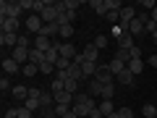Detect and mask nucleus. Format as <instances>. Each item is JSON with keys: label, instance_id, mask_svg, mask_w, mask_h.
<instances>
[{"label": "nucleus", "instance_id": "0eeeda50", "mask_svg": "<svg viewBox=\"0 0 157 118\" xmlns=\"http://www.w3.org/2000/svg\"><path fill=\"white\" fill-rule=\"evenodd\" d=\"M42 26H45V21H42L37 13L26 16V34H29V32H32V34H39V32H42Z\"/></svg>", "mask_w": 157, "mask_h": 118}, {"label": "nucleus", "instance_id": "2f4dec72", "mask_svg": "<svg viewBox=\"0 0 157 118\" xmlns=\"http://www.w3.org/2000/svg\"><path fill=\"white\" fill-rule=\"evenodd\" d=\"M55 71H58V68H55V63H42V66H39V73H45V76H50V73H52V76H55Z\"/></svg>", "mask_w": 157, "mask_h": 118}, {"label": "nucleus", "instance_id": "ddd939ff", "mask_svg": "<svg viewBox=\"0 0 157 118\" xmlns=\"http://www.w3.org/2000/svg\"><path fill=\"white\" fill-rule=\"evenodd\" d=\"M73 97L76 95H71V92H55V105H68V108H73Z\"/></svg>", "mask_w": 157, "mask_h": 118}, {"label": "nucleus", "instance_id": "72a5a7b5", "mask_svg": "<svg viewBox=\"0 0 157 118\" xmlns=\"http://www.w3.org/2000/svg\"><path fill=\"white\" fill-rule=\"evenodd\" d=\"M113 95H115V84H107L102 89V100H113Z\"/></svg>", "mask_w": 157, "mask_h": 118}, {"label": "nucleus", "instance_id": "f8f14e48", "mask_svg": "<svg viewBox=\"0 0 157 118\" xmlns=\"http://www.w3.org/2000/svg\"><path fill=\"white\" fill-rule=\"evenodd\" d=\"M81 55H84V61L100 63V50H97V47H94V42H92V45H86L84 50H81Z\"/></svg>", "mask_w": 157, "mask_h": 118}, {"label": "nucleus", "instance_id": "9b49d317", "mask_svg": "<svg viewBox=\"0 0 157 118\" xmlns=\"http://www.w3.org/2000/svg\"><path fill=\"white\" fill-rule=\"evenodd\" d=\"M136 16H139V11H136V8H131V6H123V11H121V21H118V24H123V26H128V24L134 21Z\"/></svg>", "mask_w": 157, "mask_h": 118}, {"label": "nucleus", "instance_id": "5701e85b", "mask_svg": "<svg viewBox=\"0 0 157 118\" xmlns=\"http://www.w3.org/2000/svg\"><path fill=\"white\" fill-rule=\"evenodd\" d=\"M107 66H110V71L115 73V76L126 71V63H123V61H118V58H110V63H107Z\"/></svg>", "mask_w": 157, "mask_h": 118}, {"label": "nucleus", "instance_id": "4be33fe9", "mask_svg": "<svg viewBox=\"0 0 157 118\" xmlns=\"http://www.w3.org/2000/svg\"><path fill=\"white\" fill-rule=\"evenodd\" d=\"M68 76L76 79V81H86V79H84V71H81V66H76V63H71V68H68Z\"/></svg>", "mask_w": 157, "mask_h": 118}, {"label": "nucleus", "instance_id": "423d86ee", "mask_svg": "<svg viewBox=\"0 0 157 118\" xmlns=\"http://www.w3.org/2000/svg\"><path fill=\"white\" fill-rule=\"evenodd\" d=\"M55 50L60 53V58H68V61H73V58L78 55V50H76L73 42H55Z\"/></svg>", "mask_w": 157, "mask_h": 118}, {"label": "nucleus", "instance_id": "f257e3e1", "mask_svg": "<svg viewBox=\"0 0 157 118\" xmlns=\"http://www.w3.org/2000/svg\"><path fill=\"white\" fill-rule=\"evenodd\" d=\"M94 108H97V102L89 92H76V97H73V113L78 118H89Z\"/></svg>", "mask_w": 157, "mask_h": 118}, {"label": "nucleus", "instance_id": "ea45409f", "mask_svg": "<svg viewBox=\"0 0 157 118\" xmlns=\"http://www.w3.org/2000/svg\"><path fill=\"white\" fill-rule=\"evenodd\" d=\"M128 53H131V58H141V47H139V45H134Z\"/></svg>", "mask_w": 157, "mask_h": 118}, {"label": "nucleus", "instance_id": "bb28decb", "mask_svg": "<svg viewBox=\"0 0 157 118\" xmlns=\"http://www.w3.org/2000/svg\"><path fill=\"white\" fill-rule=\"evenodd\" d=\"M97 108L102 110V116H105V118L110 116V113H115V105H113V100H102V102H100Z\"/></svg>", "mask_w": 157, "mask_h": 118}, {"label": "nucleus", "instance_id": "2eb2a0df", "mask_svg": "<svg viewBox=\"0 0 157 118\" xmlns=\"http://www.w3.org/2000/svg\"><path fill=\"white\" fill-rule=\"evenodd\" d=\"M144 66H147V63H144V58H131V61H128V66H126V68H128V71L134 73V76H139V73L144 71Z\"/></svg>", "mask_w": 157, "mask_h": 118}, {"label": "nucleus", "instance_id": "6ab92c4d", "mask_svg": "<svg viewBox=\"0 0 157 118\" xmlns=\"http://www.w3.org/2000/svg\"><path fill=\"white\" fill-rule=\"evenodd\" d=\"M45 61H47V58H45V53H42V50H37V47H32V50H29V63H34V66H42Z\"/></svg>", "mask_w": 157, "mask_h": 118}, {"label": "nucleus", "instance_id": "6e6552de", "mask_svg": "<svg viewBox=\"0 0 157 118\" xmlns=\"http://www.w3.org/2000/svg\"><path fill=\"white\" fill-rule=\"evenodd\" d=\"M0 29L8 32V34H18L21 32V18H3L0 21Z\"/></svg>", "mask_w": 157, "mask_h": 118}, {"label": "nucleus", "instance_id": "c756f323", "mask_svg": "<svg viewBox=\"0 0 157 118\" xmlns=\"http://www.w3.org/2000/svg\"><path fill=\"white\" fill-rule=\"evenodd\" d=\"M78 87H81V81H76V79H71V76L66 79V92H71V95H76V92H78Z\"/></svg>", "mask_w": 157, "mask_h": 118}, {"label": "nucleus", "instance_id": "7c9ffc66", "mask_svg": "<svg viewBox=\"0 0 157 118\" xmlns=\"http://www.w3.org/2000/svg\"><path fill=\"white\" fill-rule=\"evenodd\" d=\"M21 73H24V76H37V73H39V66L26 63V66H21Z\"/></svg>", "mask_w": 157, "mask_h": 118}, {"label": "nucleus", "instance_id": "c9c22d12", "mask_svg": "<svg viewBox=\"0 0 157 118\" xmlns=\"http://www.w3.org/2000/svg\"><path fill=\"white\" fill-rule=\"evenodd\" d=\"M13 110H16V118H32V116H34V113L26 110L24 105H21V108H13Z\"/></svg>", "mask_w": 157, "mask_h": 118}, {"label": "nucleus", "instance_id": "c85d7f7f", "mask_svg": "<svg viewBox=\"0 0 157 118\" xmlns=\"http://www.w3.org/2000/svg\"><path fill=\"white\" fill-rule=\"evenodd\" d=\"M141 116H144V118H157V105H152V102H147V105L141 108Z\"/></svg>", "mask_w": 157, "mask_h": 118}, {"label": "nucleus", "instance_id": "f704fd0d", "mask_svg": "<svg viewBox=\"0 0 157 118\" xmlns=\"http://www.w3.org/2000/svg\"><path fill=\"white\" fill-rule=\"evenodd\" d=\"M39 118H58V113H55V108H42L39 110Z\"/></svg>", "mask_w": 157, "mask_h": 118}, {"label": "nucleus", "instance_id": "b1692460", "mask_svg": "<svg viewBox=\"0 0 157 118\" xmlns=\"http://www.w3.org/2000/svg\"><path fill=\"white\" fill-rule=\"evenodd\" d=\"M131 47H134V37L131 34H123L118 39V50H131Z\"/></svg>", "mask_w": 157, "mask_h": 118}, {"label": "nucleus", "instance_id": "de8ad7c7", "mask_svg": "<svg viewBox=\"0 0 157 118\" xmlns=\"http://www.w3.org/2000/svg\"><path fill=\"white\" fill-rule=\"evenodd\" d=\"M149 18H152V21H155V24H157V8H155V11H152V13H149Z\"/></svg>", "mask_w": 157, "mask_h": 118}, {"label": "nucleus", "instance_id": "9d476101", "mask_svg": "<svg viewBox=\"0 0 157 118\" xmlns=\"http://www.w3.org/2000/svg\"><path fill=\"white\" fill-rule=\"evenodd\" d=\"M0 45H3V47H8V50H16V47H18V34L0 32Z\"/></svg>", "mask_w": 157, "mask_h": 118}, {"label": "nucleus", "instance_id": "c03bdc74", "mask_svg": "<svg viewBox=\"0 0 157 118\" xmlns=\"http://www.w3.org/2000/svg\"><path fill=\"white\" fill-rule=\"evenodd\" d=\"M147 63H149L152 68H157V55H149V58H147Z\"/></svg>", "mask_w": 157, "mask_h": 118}, {"label": "nucleus", "instance_id": "a211bd4d", "mask_svg": "<svg viewBox=\"0 0 157 118\" xmlns=\"http://www.w3.org/2000/svg\"><path fill=\"white\" fill-rule=\"evenodd\" d=\"M115 79H118V84H123V87H134V84H136V76L128 71V68H126L123 73H118Z\"/></svg>", "mask_w": 157, "mask_h": 118}, {"label": "nucleus", "instance_id": "412c9836", "mask_svg": "<svg viewBox=\"0 0 157 118\" xmlns=\"http://www.w3.org/2000/svg\"><path fill=\"white\" fill-rule=\"evenodd\" d=\"M89 8L97 13V16H107V6H105V0H92Z\"/></svg>", "mask_w": 157, "mask_h": 118}, {"label": "nucleus", "instance_id": "f03ea898", "mask_svg": "<svg viewBox=\"0 0 157 118\" xmlns=\"http://www.w3.org/2000/svg\"><path fill=\"white\" fill-rule=\"evenodd\" d=\"M24 8L18 0H3L0 3V18H21Z\"/></svg>", "mask_w": 157, "mask_h": 118}, {"label": "nucleus", "instance_id": "dca6fc26", "mask_svg": "<svg viewBox=\"0 0 157 118\" xmlns=\"http://www.w3.org/2000/svg\"><path fill=\"white\" fill-rule=\"evenodd\" d=\"M3 71H6V76H8V73H21V66L8 55V58H3Z\"/></svg>", "mask_w": 157, "mask_h": 118}, {"label": "nucleus", "instance_id": "393cba45", "mask_svg": "<svg viewBox=\"0 0 157 118\" xmlns=\"http://www.w3.org/2000/svg\"><path fill=\"white\" fill-rule=\"evenodd\" d=\"M126 32H128V26H123V24H115V26H110V37H113V39H121Z\"/></svg>", "mask_w": 157, "mask_h": 118}, {"label": "nucleus", "instance_id": "79ce46f5", "mask_svg": "<svg viewBox=\"0 0 157 118\" xmlns=\"http://www.w3.org/2000/svg\"><path fill=\"white\" fill-rule=\"evenodd\" d=\"M52 79H60V81H66V79H68V71H55V76H52Z\"/></svg>", "mask_w": 157, "mask_h": 118}, {"label": "nucleus", "instance_id": "cd10ccee", "mask_svg": "<svg viewBox=\"0 0 157 118\" xmlns=\"http://www.w3.org/2000/svg\"><path fill=\"white\" fill-rule=\"evenodd\" d=\"M107 45H110V37H107V34H97L94 37V47L97 50H105Z\"/></svg>", "mask_w": 157, "mask_h": 118}, {"label": "nucleus", "instance_id": "8fccbe9b", "mask_svg": "<svg viewBox=\"0 0 157 118\" xmlns=\"http://www.w3.org/2000/svg\"><path fill=\"white\" fill-rule=\"evenodd\" d=\"M152 39H155V45H157V32H155V34H152Z\"/></svg>", "mask_w": 157, "mask_h": 118}, {"label": "nucleus", "instance_id": "a878e982", "mask_svg": "<svg viewBox=\"0 0 157 118\" xmlns=\"http://www.w3.org/2000/svg\"><path fill=\"white\" fill-rule=\"evenodd\" d=\"M11 95L16 97V100L26 102V97H29V89H26V87H13V89H11Z\"/></svg>", "mask_w": 157, "mask_h": 118}, {"label": "nucleus", "instance_id": "1a4fd4ad", "mask_svg": "<svg viewBox=\"0 0 157 118\" xmlns=\"http://www.w3.org/2000/svg\"><path fill=\"white\" fill-rule=\"evenodd\" d=\"M144 32H147V21L136 16L134 21L128 24V32H126V34H131V37H139V34H144Z\"/></svg>", "mask_w": 157, "mask_h": 118}, {"label": "nucleus", "instance_id": "7ed1b4c3", "mask_svg": "<svg viewBox=\"0 0 157 118\" xmlns=\"http://www.w3.org/2000/svg\"><path fill=\"white\" fill-rule=\"evenodd\" d=\"M39 97H42V89L32 87V89H29V97H26V102H24V108H26V110H32V113L42 110V102H39Z\"/></svg>", "mask_w": 157, "mask_h": 118}, {"label": "nucleus", "instance_id": "4c0bfd02", "mask_svg": "<svg viewBox=\"0 0 157 118\" xmlns=\"http://www.w3.org/2000/svg\"><path fill=\"white\" fill-rule=\"evenodd\" d=\"M139 6H141V8H147V11L152 13V11H155V8H157V3H155V0H141Z\"/></svg>", "mask_w": 157, "mask_h": 118}, {"label": "nucleus", "instance_id": "4468645a", "mask_svg": "<svg viewBox=\"0 0 157 118\" xmlns=\"http://www.w3.org/2000/svg\"><path fill=\"white\" fill-rule=\"evenodd\" d=\"M11 58L18 63V66H26V63H29V50H24V47H16V50H11Z\"/></svg>", "mask_w": 157, "mask_h": 118}, {"label": "nucleus", "instance_id": "49530a36", "mask_svg": "<svg viewBox=\"0 0 157 118\" xmlns=\"http://www.w3.org/2000/svg\"><path fill=\"white\" fill-rule=\"evenodd\" d=\"M6 118H16V110H13V108H11V110H6Z\"/></svg>", "mask_w": 157, "mask_h": 118}, {"label": "nucleus", "instance_id": "a18cd8bd", "mask_svg": "<svg viewBox=\"0 0 157 118\" xmlns=\"http://www.w3.org/2000/svg\"><path fill=\"white\" fill-rule=\"evenodd\" d=\"M60 118H78V116H76V113H73V108H71V110H68V113H63Z\"/></svg>", "mask_w": 157, "mask_h": 118}, {"label": "nucleus", "instance_id": "f3484780", "mask_svg": "<svg viewBox=\"0 0 157 118\" xmlns=\"http://www.w3.org/2000/svg\"><path fill=\"white\" fill-rule=\"evenodd\" d=\"M34 47H37V50H42V53H47V50H52V47H55V42H52V39H47V37H39V34H37V39H34Z\"/></svg>", "mask_w": 157, "mask_h": 118}, {"label": "nucleus", "instance_id": "39448f33", "mask_svg": "<svg viewBox=\"0 0 157 118\" xmlns=\"http://www.w3.org/2000/svg\"><path fill=\"white\" fill-rule=\"evenodd\" d=\"M58 16H60V11H58V6L55 3H47L45 0V8H42V13H39V18L45 24H52V21H58Z\"/></svg>", "mask_w": 157, "mask_h": 118}, {"label": "nucleus", "instance_id": "09e8293b", "mask_svg": "<svg viewBox=\"0 0 157 118\" xmlns=\"http://www.w3.org/2000/svg\"><path fill=\"white\" fill-rule=\"evenodd\" d=\"M107 118H118V110H115V113H110V116H107Z\"/></svg>", "mask_w": 157, "mask_h": 118}, {"label": "nucleus", "instance_id": "473e14b6", "mask_svg": "<svg viewBox=\"0 0 157 118\" xmlns=\"http://www.w3.org/2000/svg\"><path fill=\"white\" fill-rule=\"evenodd\" d=\"M71 34H73V26L68 24V26H60V34H58V37H60L63 42H71Z\"/></svg>", "mask_w": 157, "mask_h": 118}, {"label": "nucleus", "instance_id": "20e7f679", "mask_svg": "<svg viewBox=\"0 0 157 118\" xmlns=\"http://www.w3.org/2000/svg\"><path fill=\"white\" fill-rule=\"evenodd\" d=\"M94 79L97 81H102V84H113V79H115V73L110 71V66L107 63H97V73H94Z\"/></svg>", "mask_w": 157, "mask_h": 118}, {"label": "nucleus", "instance_id": "aec40b11", "mask_svg": "<svg viewBox=\"0 0 157 118\" xmlns=\"http://www.w3.org/2000/svg\"><path fill=\"white\" fill-rule=\"evenodd\" d=\"M86 84H89V95L92 97H102V89H105V84H102V81H97V79H92V81H86Z\"/></svg>", "mask_w": 157, "mask_h": 118}, {"label": "nucleus", "instance_id": "3c124183", "mask_svg": "<svg viewBox=\"0 0 157 118\" xmlns=\"http://www.w3.org/2000/svg\"><path fill=\"white\" fill-rule=\"evenodd\" d=\"M134 118H144V116H141V113H139V116H134Z\"/></svg>", "mask_w": 157, "mask_h": 118}, {"label": "nucleus", "instance_id": "a19ab883", "mask_svg": "<svg viewBox=\"0 0 157 118\" xmlns=\"http://www.w3.org/2000/svg\"><path fill=\"white\" fill-rule=\"evenodd\" d=\"M68 110H71V108H68V105H55V113H58V118H60L63 113H68Z\"/></svg>", "mask_w": 157, "mask_h": 118}, {"label": "nucleus", "instance_id": "58836bf2", "mask_svg": "<svg viewBox=\"0 0 157 118\" xmlns=\"http://www.w3.org/2000/svg\"><path fill=\"white\" fill-rule=\"evenodd\" d=\"M0 89H3V92H11V89H13V87H11V81H8V76H3V79H0Z\"/></svg>", "mask_w": 157, "mask_h": 118}, {"label": "nucleus", "instance_id": "e433bc0d", "mask_svg": "<svg viewBox=\"0 0 157 118\" xmlns=\"http://www.w3.org/2000/svg\"><path fill=\"white\" fill-rule=\"evenodd\" d=\"M136 113L131 110V108H118V118H134Z\"/></svg>", "mask_w": 157, "mask_h": 118}, {"label": "nucleus", "instance_id": "37998d69", "mask_svg": "<svg viewBox=\"0 0 157 118\" xmlns=\"http://www.w3.org/2000/svg\"><path fill=\"white\" fill-rule=\"evenodd\" d=\"M89 118H105V116H102V110H100V108H94V110H92V116Z\"/></svg>", "mask_w": 157, "mask_h": 118}]
</instances>
